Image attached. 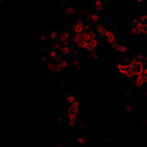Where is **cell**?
I'll return each mask as SVG.
<instances>
[{
  "instance_id": "obj_13",
  "label": "cell",
  "mask_w": 147,
  "mask_h": 147,
  "mask_svg": "<svg viewBox=\"0 0 147 147\" xmlns=\"http://www.w3.org/2000/svg\"><path fill=\"white\" fill-rule=\"evenodd\" d=\"M63 13L64 15H66V16H74L76 13V10H75V7H74L72 5H66L65 7L63 9Z\"/></svg>"
},
{
  "instance_id": "obj_2",
  "label": "cell",
  "mask_w": 147,
  "mask_h": 147,
  "mask_svg": "<svg viewBox=\"0 0 147 147\" xmlns=\"http://www.w3.org/2000/svg\"><path fill=\"white\" fill-rule=\"evenodd\" d=\"M103 37H104L105 39H107V42H108V44L110 45V47H114L115 44L119 43L115 32H114L113 30H110V28H107V31L104 32V36H103Z\"/></svg>"
},
{
  "instance_id": "obj_5",
  "label": "cell",
  "mask_w": 147,
  "mask_h": 147,
  "mask_svg": "<svg viewBox=\"0 0 147 147\" xmlns=\"http://www.w3.org/2000/svg\"><path fill=\"white\" fill-rule=\"evenodd\" d=\"M117 72H118L119 76L126 77V75H127V61H118Z\"/></svg>"
},
{
  "instance_id": "obj_6",
  "label": "cell",
  "mask_w": 147,
  "mask_h": 147,
  "mask_svg": "<svg viewBox=\"0 0 147 147\" xmlns=\"http://www.w3.org/2000/svg\"><path fill=\"white\" fill-rule=\"evenodd\" d=\"M70 65H71V63L67 59H64V58H61L60 60H59V61L57 63L58 72H61V71H65V70H67V69L70 67Z\"/></svg>"
},
{
  "instance_id": "obj_25",
  "label": "cell",
  "mask_w": 147,
  "mask_h": 147,
  "mask_svg": "<svg viewBox=\"0 0 147 147\" xmlns=\"http://www.w3.org/2000/svg\"><path fill=\"white\" fill-rule=\"evenodd\" d=\"M58 147H66V146H58Z\"/></svg>"
},
{
  "instance_id": "obj_14",
  "label": "cell",
  "mask_w": 147,
  "mask_h": 147,
  "mask_svg": "<svg viewBox=\"0 0 147 147\" xmlns=\"http://www.w3.org/2000/svg\"><path fill=\"white\" fill-rule=\"evenodd\" d=\"M105 6H107V4H105L103 0H97L94 4H93V9L94 11H102L105 9Z\"/></svg>"
},
{
  "instance_id": "obj_19",
  "label": "cell",
  "mask_w": 147,
  "mask_h": 147,
  "mask_svg": "<svg viewBox=\"0 0 147 147\" xmlns=\"http://www.w3.org/2000/svg\"><path fill=\"white\" fill-rule=\"evenodd\" d=\"M137 20L140 22H142V24H147V13H140Z\"/></svg>"
},
{
  "instance_id": "obj_11",
  "label": "cell",
  "mask_w": 147,
  "mask_h": 147,
  "mask_svg": "<svg viewBox=\"0 0 147 147\" xmlns=\"http://www.w3.org/2000/svg\"><path fill=\"white\" fill-rule=\"evenodd\" d=\"M87 20H88L90 22H92V24H99V15H98V12L97 11H91L88 15H87Z\"/></svg>"
},
{
  "instance_id": "obj_15",
  "label": "cell",
  "mask_w": 147,
  "mask_h": 147,
  "mask_svg": "<svg viewBox=\"0 0 147 147\" xmlns=\"http://www.w3.org/2000/svg\"><path fill=\"white\" fill-rule=\"evenodd\" d=\"M105 31H107V27L103 26L102 24H97V25H96V32H97V34L99 37H103Z\"/></svg>"
},
{
  "instance_id": "obj_22",
  "label": "cell",
  "mask_w": 147,
  "mask_h": 147,
  "mask_svg": "<svg viewBox=\"0 0 147 147\" xmlns=\"http://www.w3.org/2000/svg\"><path fill=\"white\" fill-rule=\"evenodd\" d=\"M71 65H74L76 69H81V64H80V61L77 60V59H74V60L71 61Z\"/></svg>"
},
{
  "instance_id": "obj_3",
  "label": "cell",
  "mask_w": 147,
  "mask_h": 147,
  "mask_svg": "<svg viewBox=\"0 0 147 147\" xmlns=\"http://www.w3.org/2000/svg\"><path fill=\"white\" fill-rule=\"evenodd\" d=\"M71 39H72V36L70 34V32H69L67 30H64V31L59 32V40L58 42H60L63 45H67L71 42Z\"/></svg>"
},
{
  "instance_id": "obj_9",
  "label": "cell",
  "mask_w": 147,
  "mask_h": 147,
  "mask_svg": "<svg viewBox=\"0 0 147 147\" xmlns=\"http://www.w3.org/2000/svg\"><path fill=\"white\" fill-rule=\"evenodd\" d=\"M65 102L69 104V105H72L79 102V99H77V94L75 92H67L65 94Z\"/></svg>"
},
{
  "instance_id": "obj_12",
  "label": "cell",
  "mask_w": 147,
  "mask_h": 147,
  "mask_svg": "<svg viewBox=\"0 0 147 147\" xmlns=\"http://www.w3.org/2000/svg\"><path fill=\"white\" fill-rule=\"evenodd\" d=\"M71 50H72V47L70 44H67V45H63V48L60 50V55L63 58H67V57H70L71 55Z\"/></svg>"
},
{
  "instance_id": "obj_23",
  "label": "cell",
  "mask_w": 147,
  "mask_h": 147,
  "mask_svg": "<svg viewBox=\"0 0 147 147\" xmlns=\"http://www.w3.org/2000/svg\"><path fill=\"white\" fill-rule=\"evenodd\" d=\"M144 5V1H137V6H142Z\"/></svg>"
},
{
  "instance_id": "obj_10",
  "label": "cell",
  "mask_w": 147,
  "mask_h": 147,
  "mask_svg": "<svg viewBox=\"0 0 147 147\" xmlns=\"http://www.w3.org/2000/svg\"><path fill=\"white\" fill-rule=\"evenodd\" d=\"M45 69L50 72V74H58V67H57V63L52 61V60H48L45 61Z\"/></svg>"
},
{
  "instance_id": "obj_4",
  "label": "cell",
  "mask_w": 147,
  "mask_h": 147,
  "mask_svg": "<svg viewBox=\"0 0 147 147\" xmlns=\"http://www.w3.org/2000/svg\"><path fill=\"white\" fill-rule=\"evenodd\" d=\"M134 86L136 87V88H139V90L145 88V87L147 86V76L139 75L137 77H135L134 79Z\"/></svg>"
},
{
  "instance_id": "obj_8",
  "label": "cell",
  "mask_w": 147,
  "mask_h": 147,
  "mask_svg": "<svg viewBox=\"0 0 147 147\" xmlns=\"http://www.w3.org/2000/svg\"><path fill=\"white\" fill-rule=\"evenodd\" d=\"M47 55H48L49 60L55 61V63H58V61L61 59V58H60V52H58V50H57V49H54V48L49 49V50H48V53H47Z\"/></svg>"
},
{
  "instance_id": "obj_21",
  "label": "cell",
  "mask_w": 147,
  "mask_h": 147,
  "mask_svg": "<svg viewBox=\"0 0 147 147\" xmlns=\"http://www.w3.org/2000/svg\"><path fill=\"white\" fill-rule=\"evenodd\" d=\"M90 58H91V59H93V60H96V59H98V58H99V54H98L97 50H94V52L90 53Z\"/></svg>"
},
{
  "instance_id": "obj_17",
  "label": "cell",
  "mask_w": 147,
  "mask_h": 147,
  "mask_svg": "<svg viewBox=\"0 0 147 147\" xmlns=\"http://www.w3.org/2000/svg\"><path fill=\"white\" fill-rule=\"evenodd\" d=\"M75 142L79 146H81V147H85V146H87V139L86 137H84V136H79V137H76V140H75Z\"/></svg>"
},
{
  "instance_id": "obj_7",
  "label": "cell",
  "mask_w": 147,
  "mask_h": 147,
  "mask_svg": "<svg viewBox=\"0 0 147 147\" xmlns=\"http://www.w3.org/2000/svg\"><path fill=\"white\" fill-rule=\"evenodd\" d=\"M112 49L115 53H118L119 55H124V54H126V52H127V45L125 43H123V42H119L118 44L114 45V47H112Z\"/></svg>"
},
{
  "instance_id": "obj_18",
  "label": "cell",
  "mask_w": 147,
  "mask_h": 147,
  "mask_svg": "<svg viewBox=\"0 0 147 147\" xmlns=\"http://www.w3.org/2000/svg\"><path fill=\"white\" fill-rule=\"evenodd\" d=\"M134 110H135V108L131 103H126L125 105H124V112H125L126 114H129V115H131V114L134 113Z\"/></svg>"
},
{
  "instance_id": "obj_20",
  "label": "cell",
  "mask_w": 147,
  "mask_h": 147,
  "mask_svg": "<svg viewBox=\"0 0 147 147\" xmlns=\"http://www.w3.org/2000/svg\"><path fill=\"white\" fill-rule=\"evenodd\" d=\"M37 39L38 40H47V39H49V36L45 34V33H40L38 37H37Z\"/></svg>"
},
{
  "instance_id": "obj_16",
  "label": "cell",
  "mask_w": 147,
  "mask_h": 147,
  "mask_svg": "<svg viewBox=\"0 0 147 147\" xmlns=\"http://www.w3.org/2000/svg\"><path fill=\"white\" fill-rule=\"evenodd\" d=\"M48 36H49V39L52 40L53 43H55V42H58L59 40V31H50Z\"/></svg>"
},
{
  "instance_id": "obj_24",
  "label": "cell",
  "mask_w": 147,
  "mask_h": 147,
  "mask_svg": "<svg viewBox=\"0 0 147 147\" xmlns=\"http://www.w3.org/2000/svg\"><path fill=\"white\" fill-rule=\"evenodd\" d=\"M145 61H147V52L145 53Z\"/></svg>"
},
{
  "instance_id": "obj_1",
  "label": "cell",
  "mask_w": 147,
  "mask_h": 147,
  "mask_svg": "<svg viewBox=\"0 0 147 147\" xmlns=\"http://www.w3.org/2000/svg\"><path fill=\"white\" fill-rule=\"evenodd\" d=\"M71 28H72L74 34H81V33H84L86 30V22L84 20H81V18H76V20L72 22Z\"/></svg>"
}]
</instances>
